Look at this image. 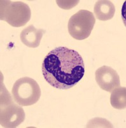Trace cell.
<instances>
[{
	"label": "cell",
	"mask_w": 126,
	"mask_h": 128,
	"mask_svg": "<svg viewBox=\"0 0 126 128\" xmlns=\"http://www.w3.org/2000/svg\"><path fill=\"white\" fill-rule=\"evenodd\" d=\"M42 73L51 86L67 90L74 86L84 77L85 64L77 51L66 47H58L45 56L42 64Z\"/></svg>",
	"instance_id": "obj_1"
},
{
	"label": "cell",
	"mask_w": 126,
	"mask_h": 128,
	"mask_svg": "<svg viewBox=\"0 0 126 128\" xmlns=\"http://www.w3.org/2000/svg\"><path fill=\"white\" fill-rule=\"evenodd\" d=\"M12 94L14 100L21 106L35 104L41 96V90L38 83L29 77L19 79L13 84Z\"/></svg>",
	"instance_id": "obj_2"
},
{
	"label": "cell",
	"mask_w": 126,
	"mask_h": 128,
	"mask_svg": "<svg viewBox=\"0 0 126 128\" xmlns=\"http://www.w3.org/2000/svg\"><path fill=\"white\" fill-rule=\"evenodd\" d=\"M31 11L28 4L22 2L1 1V20L13 27H21L30 20Z\"/></svg>",
	"instance_id": "obj_3"
},
{
	"label": "cell",
	"mask_w": 126,
	"mask_h": 128,
	"mask_svg": "<svg viewBox=\"0 0 126 128\" xmlns=\"http://www.w3.org/2000/svg\"><path fill=\"white\" fill-rule=\"evenodd\" d=\"M95 22L96 18L93 13L87 10H80L69 20L68 32L75 39L84 40L90 36Z\"/></svg>",
	"instance_id": "obj_4"
},
{
	"label": "cell",
	"mask_w": 126,
	"mask_h": 128,
	"mask_svg": "<svg viewBox=\"0 0 126 128\" xmlns=\"http://www.w3.org/2000/svg\"><path fill=\"white\" fill-rule=\"evenodd\" d=\"M25 119L23 108L12 102L7 106H1L0 123L3 128H14L22 124Z\"/></svg>",
	"instance_id": "obj_5"
},
{
	"label": "cell",
	"mask_w": 126,
	"mask_h": 128,
	"mask_svg": "<svg viewBox=\"0 0 126 128\" xmlns=\"http://www.w3.org/2000/svg\"><path fill=\"white\" fill-rule=\"evenodd\" d=\"M95 74L96 82L101 88L104 91L112 92L115 88L120 86L119 74L112 67L103 66L97 68Z\"/></svg>",
	"instance_id": "obj_6"
},
{
	"label": "cell",
	"mask_w": 126,
	"mask_h": 128,
	"mask_svg": "<svg viewBox=\"0 0 126 128\" xmlns=\"http://www.w3.org/2000/svg\"><path fill=\"white\" fill-rule=\"evenodd\" d=\"M45 33V30H44L36 29L33 25H29L20 33V40L29 48H38Z\"/></svg>",
	"instance_id": "obj_7"
},
{
	"label": "cell",
	"mask_w": 126,
	"mask_h": 128,
	"mask_svg": "<svg viewBox=\"0 0 126 128\" xmlns=\"http://www.w3.org/2000/svg\"><path fill=\"white\" fill-rule=\"evenodd\" d=\"M94 11L97 19L105 21L113 18L115 6L111 1L100 0L97 1L95 4Z\"/></svg>",
	"instance_id": "obj_8"
},
{
	"label": "cell",
	"mask_w": 126,
	"mask_h": 128,
	"mask_svg": "<svg viewBox=\"0 0 126 128\" xmlns=\"http://www.w3.org/2000/svg\"><path fill=\"white\" fill-rule=\"evenodd\" d=\"M110 102L115 109H125L126 107V88L120 86L115 88L112 92Z\"/></svg>",
	"instance_id": "obj_9"
},
{
	"label": "cell",
	"mask_w": 126,
	"mask_h": 128,
	"mask_svg": "<svg viewBox=\"0 0 126 128\" xmlns=\"http://www.w3.org/2000/svg\"><path fill=\"white\" fill-rule=\"evenodd\" d=\"M56 2L61 8L68 10L76 6L79 3V1H56Z\"/></svg>",
	"instance_id": "obj_10"
}]
</instances>
